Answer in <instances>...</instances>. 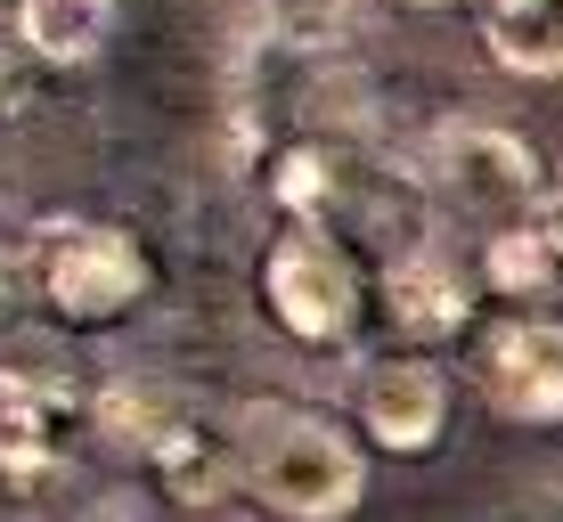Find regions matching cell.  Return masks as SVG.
Segmentation results:
<instances>
[{
	"label": "cell",
	"mask_w": 563,
	"mask_h": 522,
	"mask_svg": "<svg viewBox=\"0 0 563 522\" xmlns=\"http://www.w3.org/2000/svg\"><path fill=\"white\" fill-rule=\"evenodd\" d=\"M82 522H147V514H140V507H123V498H107V507H90Z\"/></svg>",
	"instance_id": "obj_16"
},
{
	"label": "cell",
	"mask_w": 563,
	"mask_h": 522,
	"mask_svg": "<svg viewBox=\"0 0 563 522\" xmlns=\"http://www.w3.org/2000/svg\"><path fill=\"white\" fill-rule=\"evenodd\" d=\"M482 286L522 302V311H539L548 295H563V262H555V245L539 237V221H515V229H490V237H482Z\"/></svg>",
	"instance_id": "obj_12"
},
{
	"label": "cell",
	"mask_w": 563,
	"mask_h": 522,
	"mask_svg": "<svg viewBox=\"0 0 563 522\" xmlns=\"http://www.w3.org/2000/svg\"><path fill=\"white\" fill-rule=\"evenodd\" d=\"M238 474L278 522H352L367 498V457L319 409H245L238 417Z\"/></svg>",
	"instance_id": "obj_1"
},
{
	"label": "cell",
	"mask_w": 563,
	"mask_h": 522,
	"mask_svg": "<svg viewBox=\"0 0 563 522\" xmlns=\"http://www.w3.org/2000/svg\"><path fill=\"white\" fill-rule=\"evenodd\" d=\"M262 311L310 352H335L360 326V269L327 221H286L262 254Z\"/></svg>",
	"instance_id": "obj_4"
},
{
	"label": "cell",
	"mask_w": 563,
	"mask_h": 522,
	"mask_svg": "<svg viewBox=\"0 0 563 522\" xmlns=\"http://www.w3.org/2000/svg\"><path fill=\"white\" fill-rule=\"evenodd\" d=\"M474 25L498 66L563 74V0H474Z\"/></svg>",
	"instance_id": "obj_9"
},
{
	"label": "cell",
	"mask_w": 563,
	"mask_h": 522,
	"mask_svg": "<svg viewBox=\"0 0 563 522\" xmlns=\"http://www.w3.org/2000/svg\"><path fill=\"white\" fill-rule=\"evenodd\" d=\"M409 9H441V0H409Z\"/></svg>",
	"instance_id": "obj_18"
},
{
	"label": "cell",
	"mask_w": 563,
	"mask_h": 522,
	"mask_svg": "<svg viewBox=\"0 0 563 522\" xmlns=\"http://www.w3.org/2000/svg\"><path fill=\"white\" fill-rule=\"evenodd\" d=\"M9 33H16V25H0V57H9Z\"/></svg>",
	"instance_id": "obj_17"
},
{
	"label": "cell",
	"mask_w": 563,
	"mask_h": 522,
	"mask_svg": "<svg viewBox=\"0 0 563 522\" xmlns=\"http://www.w3.org/2000/svg\"><path fill=\"white\" fill-rule=\"evenodd\" d=\"M352 9H360V0H254L262 33L278 49H327L343 25H352Z\"/></svg>",
	"instance_id": "obj_14"
},
{
	"label": "cell",
	"mask_w": 563,
	"mask_h": 522,
	"mask_svg": "<svg viewBox=\"0 0 563 522\" xmlns=\"http://www.w3.org/2000/svg\"><path fill=\"white\" fill-rule=\"evenodd\" d=\"M531 221H539V237H548V245H555V262H563V188H548V197H539Z\"/></svg>",
	"instance_id": "obj_15"
},
{
	"label": "cell",
	"mask_w": 563,
	"mask_h": 522,
	"mask_svg": "<svg viewBox=\"0 0 563 522\" xmlns=\"http://www.w3.org/2000/svg\"><path fill=\"white\" fill-rule=\"evenodd\" d=\"M9 25L42 66H90L114 33V0H16Z\"/></svg>",
	"instance_id": "obj_10"
},
{
	"label": "cell",
	"mask_w": 563,
	"mask_h": 522,
	"mask_svg": "<svg viewBox=\"0 0 563 522\" xmlns=\"http://www.w3.org/2000/svg\"><path fill=\"white\" fill-rule=\"evenodd\" d=\"M269 197L286 204V221H327V204L343 197V164L327 140H295L269 164Z\"/></svg>",
	"instance_id": "obj_13"
},
{
	"label": "cell",
	"mask_w": 563,
	"mask_h": 522,
	"mask_svg": "<svg viewBox=\"0 0 563 522\" xmlns=\"http://www.w3.org/2000/svg\"><path fill=\"white\" fill-rule=\"evenodd\" d=\"M57 424H66V392H57L49 376L0 367V474H16V481L49 474L57 457H66Z\"/></svg>",
	"instance_id": "obj_8"
},
{
	"label": "cell",
	"mask_w": 563,
	"mask_h": 522,
	"mask_svg": "<svg viewBox=\"0 0 563 522\" xmlns=\"http://www.w3.org/2000/svg\"><path fill=\"white\" fill-rule=\"evenodd\" d=\"M384 311L409 343H450L474 326V278L457 269V254H441L433 237L384 262Z\"/></svg>",
	"instance_id": "obj_7"
},
{
	"label": "cell",
	"mask_w": 563,
	"mask_h": 522,
	"mask_svg": "<svg viewBox=\"0 0 563 522\" xmlns=\"http://www.w3.org/2000/svg\"><path fill=\"white\" fill-rule=\"evenodd\" d=\"M424 197L441 212H457V221L515 229L548 197V164L507 123H450V131H433V156H424Z\"/></svg>",
	"instance_id": "obj_3"
},
{
	"label": "cell",
	"mask_w": 563,
	"mask_h": 522,
	"mask_svg": "<svg viewBox=\"0 0 563 522\" xmlns=\"http://www.w3.org/2000/svg\"><path fill=\"white\" fill-rule=\"evenodd\" d=\"M360 424L393 457H424L441 441V424H450V376L424 352H384L360 376Z\"/></svg>",
	"instance_id": "obj_6"
},
{
	"label": "cell",
	"mask_w": 563,
	"mask_h": 522,
	"mask_svg": "<svg viewBox=\"0 0 563 522\" xmlns=\"http://www.w3.org/2000/svg\"><path fill=\"white\" fill-rule=\"evenodd\" d=\"M25 278L33 295L49 302L66 326H107L123 319L131 302L147 295V254L131 229H107V221H49L25 237Z\"/></svg>",
	"instance_id": "obj_2"
},
{
	"label": "cell",
	"mask_w": 563,
	"mask_h": 522,
	"mask_svg": "<svg viewBox=\"0 0 563 522\" xmlns=\"http://www.w3.org/2000/svg\"><path fill=\"white\" fill-rule=\"evenodd\" d=\"M474 384L507 424H563V319H498L474 352Z\"/></svg>",
	"instance_id": "obj_5"
},
{
	"label": "cell",
	"mask_w": 563,
	"mask_h": 522,
	"mask_svg": "<svg viewBox=\"0 0 563 522\" xmlns=\"http://www.w3.org/2000/svg\"><path fill=\"white\" fill-rule=\"evenodd\" d=\"M147 466H155V481H164L180 507H212V498L229 490V474H238V441H212L197 417H172L164 433H155Z\"/></svg>",
	"instance_id": "obj_11"
}]
</instances>
